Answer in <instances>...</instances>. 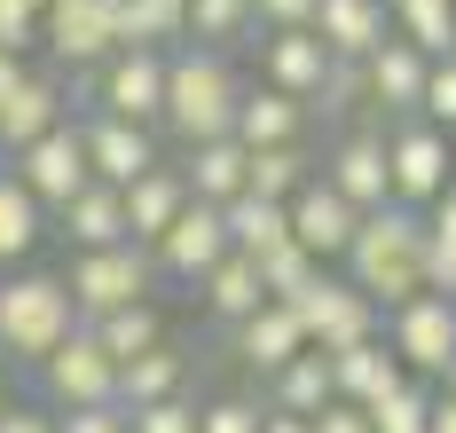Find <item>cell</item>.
<instances>
[{
  "label": "cell",
  "instance_id": "2e32d148",
  "mask_svg": "<svg viewBox=\"0 0 456 433\" xmlns=\"http://www.w3.org/2000/svg\"><path fill=\"white\" fill-rule=\"evenodd\" d=\"M283 221H291V244H307L322 268H330V260L346 252V237H354V221H362V213H354V205H346V197L315 174L299 197H283Z\"/></svg>",
  "mask_w": 456,
  "mask_h": 433
},
{
  "label": "cell",
  "instance_id": "7dc6e473",
  "mask_svg": "<svg viewBox=\"0 0 456 433\" xmlns=\"http://www.w3.org/2000/svg\"><path fill=\"white\" fill-rule=\"evenodd\" d=\"M425 433H456V394L433 386V410H425Z\"/></svg>",
  "mask_w": 456,
  "mask_h": 433
},
{
  "label": "cell",
  "instance_id": "277c9868",
  "mask_svg": "<svg viewBox=\"0 0 456 433\" xmlns=\"http://www.w3.org/2000/svg\"><path fill=\"white\" fill-rule=\"evenodd\" d=\"M378 339L394 347V363L410 379H441L456 355V291H410L402 307L378 315Z\"/></svg>",
  "mask_w": 456,
  "mask_h": 433
},
{
  "label": "cell",
  "instance_id": "4dcf8cb0",
  "mask_svg": "<svg viewBox=\"0 0 456 433\" xmlns=\"http://www.w3.org/2000/svg\"><path fill=\"white\" fill-rule=\"evenodd\" d=\"M47 237V205L16 174H0V268H16V260H32Z\"/></svg>",
  "mask_w": 456,
  "mask_h": 433
},
{
  "label": "cell",
  "instance_id": "f907efd6",
  "mask_svg": "<svg viewBox=\"0 0 456 433\" xmlns=\"http://www.w3.org/2000/svg\"><path fill=\"white\" fill-rule=\"evenodd\" d=\"M0 8H32V16H40V8H47V0H0Z\"/></svg>",
  "mask_w": 456,
  "mask_h": 433
},
{
  "label": "cell",
  "instance_id": "3957f363",
  "mask_svg": "<svg viewBox=\"0 0 456 433\" xmlns=\"http://www.w3.org/2000/svg\"><path fill=\"white\" fill-rule=\"evenodd\" d=\"M71 323H79V307H71L63 276H40V268L0 276V355L8 363H40Z\"/></svg>",
  "mask_w": 456,
  "mask_h": 433
},
{
  "label": "cell",
  "instance_id": "e0dca14e",
  "mask_svg": "<svg viewBox=\"0 0 456 433\" xmlns=\"http://www.w3.org/2000/svg\"><path fill=\"white\" fill-rule=\"evenodd\" d=\"M330 63H338V55L322 48L307 24H283V32H268V40H260V79H268V87H283V95H299V102H315V87L330 79Z\"/></svg>",
  "mask_w": 456,
  "mask_h": 433
},
{
  "label": "cell",
  "instance_id": "d6a6232c",
  "mask_svg": "<svg viewBox=\"0 0 456 433\" xmlns=\"http://www.w3.org/2000/svg\"><path fill=\"white\" fill-rule=\"evenodd\" d=\"M386 24L417 55H449L456 48V0H386Z\"/></svg>",
  "mask_w": 456,
  "mask_h": 433
},
{
  "label": "cell",
  "instance_id": "f6af8a7d",
  "mask_svg": "<svg viewBox=\"0 0 456 433\" xmlns=\"http://www.w3.org/2000/svg\"><path fill=\"white\" fill-rule=\"evenodd\" d=\"M0 433H55V410L47 402H8L0 410Z\"/></svg>",
  "mask_w": 456,
  "mask_h": 433
},
{
  "label": "cell",
  "instance_id": "9a60e30c",
  "mask_svg": "<svg viewBox=\"0 0 456 433\" xmlns=\"http://www.w3.org/2000/svg\"><path fill=\"white\" fill-rule=\"evenodd\" d=\"M63 118H71V87H63L55 71H32V63H24V79L0 95V150L40 143L47 127H63Z\"/></svg>",
  "mask_w": 456,
  "mask_h": 433
},
{
  "label": "cell",
  "instance_id": "f35d334b",
  "mask_svg": "<svg viewBox=\"0 0 456 433\" xmlns=\"http://www.w3.org/2000/svg\"><path fill=\"white\" fill-rule=\"evenodd\" d=\"M307 110H322V118H362V110H370L362 63H330V79L315 87V102H307Z\"/></svg>",
  "mask_w": 456,
  "mask_h": 433
},
{
  "label": "cell",
  "instance_id": "83f0119b",
  "mask_svg": "<svg viewBox=\"0 0 456 433\" xmlns=\"http://www.w3.org/2000/svg\"><path fill=\"white\" fill-rule=\"evenodd\" d=\"M182 182H189V197H205V205H228V197L244 190V143H236V135L189 143V158H182Z\"/></svg>",
  "mask_w": 456,
  "mask_h": 433
},
{
  "label": "cell",
  "instance_id": "8fae6325",
  "mask_svg": "<svg viewBox=\"0 0 456 433\" xmlns=\"http://www.w3.org/2000/svg\"><path fill=\"white\" fill-rule=\"evenodd\" d=\"M8 158H16L8 174H16L24 190L40 197L47 213H55V205H63L71 190H87V182H94V174H87V143H79V118H63V127H47L40 143L8 150Z\"/></svg>",
  "mask_w": 456,
  "mask_h": 433
},
{
  "label": "cell",
  "instance_id": "7c38bea8",
  "mask_svg": "<svg viewBox=\"0 0 456 433\" xmlns=\"http://www.w3.org/2000/svg\"><path fill=\"white\" fill-rule=\"evenodd\" d=\"M228 252V229H221V205H205V197H189L182 213L150 237V268L158 276H174V284H197L213 260Z\"/></svg>",
  "mask_w": 456,
  "mask_h": 433
},
{
  "label": "cell",
  "instance_id": "484cf974",
  "mask_svg": "<svg viewBox=\"0 0 456 433\" xmlns=\"http://www.w3.org/2000/svg\"><path fill=\"white\" fill-rule=\"evenodd\" d=\"M197 299H205V315L213 323H244L268 291H260V268H252V252H221L205 276H197Z\"/></svg>",
  "mask_w": 456,
  "mask_h": 433
},
{
  "label": "cell",
  "instance_id": "5bb4252c",
  "mask_svg": "<svg viewBox=\"0 0 456 433\" xmlns=\"http://www.w3.org/2000/svg\"><path fill=\"white\" fill-rule=\"evenodd\" d=\"M79 143H87V174L94 182H110V190H126L134 174L158 166V127H134V118H79Z\"/></svg>",
  "mask_w": 456,
  "mask_h": 433
},
{
  "label": "cell",
  "instance_id": "836d02e7",
  "mask_svg": "<svg viewBox=\"0 0 456 433\" xmlns=\"http://www.w3.org/2000/svg\"><path fill=\"white\" fill-rule=\"evenodd\" d=\"M189 0H118V48H174Z\"/></svg>",
  "mask_w": 456,
  "mask_h": 433
},
{
  "label": "cell",
  "instance_id": "603a6c76",
  "mask_svg": "<svg viewBox=\"0 0 456 433\" xmlns=\"http://www.w3.org/2000/svg\"><path fill=\"white\" fill-rule=\"evenodd\" d=\"M118 205H126V237H134V244H150V237H158V229H166V221H174V213L189 205L182 166H166V158H158L150 174H134V182L118 190Z\"/></svg>",
  "mask_w": 456,
  "mask_h": 433
},
{
  "label": "cell",
  "instance_id": "f1b7e54d",
  "mask_svg": "<svg viewBox=\"0 0 456 433\" xmlns=\"http://www.w3.org/2000/svg\"><path fill=\"white\" fill-rule=\"evenodd\" d=\"M87 331H94V347H102L110 363H126V355H142V347L174 339L166 315H158V299H126V307H110V315H87Z\"/></svg>",
  "mask_w": 456,
  "mask_h": 433
},
{
  "label": "cell",
  "instance_id": "7a4b0ae2",
  "mask_svg": "<svg viewBox=\"0 0 456 433\" xmlns=\"http://www.w3.org/2000/svg\"><path fill=\"white\" fill-rule=\"evenodd\" d=\"M236 95H244V79H236V63L221 48H166V102H158V127L174 135V143H213L228 135V118H236Z\"/></svg>",
  "mask_w": 456,
  "mask_h": 433
},
{
  "label": "cell",
  "instance_id": "4fadbf2b",
  "mask_svg": "<svg viewBox=\"0 0 456 433\" xmlns=\"http://www.w3.org/2000/svg\"><path fill=\"white\" fill-rule=\"evenodd\" d=\"M315 174L346 197L354 213H370V205H394V190H386V135H378V127H346Z\"/></svg>",
  "mask_w": 456,
  "mask_h": 433
},
{
  "label": "cell",
  "instance_id": "7bdbcfd3",
  "mask_svg": "<svg viewBox=\"0 0 456 433\" xmlns=\"http://www.w3.org/2000/svg\"><path fill=\"white\" fill-rule=\"evenodd\" d=\"M40 48V16L32 8H0V55H32Z\"/></svg>",
  "mask_w": 456,
  "mask_h": 433
},
{
  "label": "cell",
  "instance_id": "ba28073f",
  "mask_svg": "<svg viewBox=\"0 0 456 433\" xmlns=\"http://www.w3.org/2000/svg\"><path fill=\"white\" fill-rule=\"evenodd\" d=\"M283 307L299 315L307 347H322V355H338V347H354V339H378V307H370L346 276H330V268H315V276L291 291Z\"/></svg>",
  "mask_w": 456,
  "mask_h": 433
},
{
  "label": "cell",
  "instance_id": "d590c367",
  "mask_svg": "<svg viewBox=\"0 0 456 433\" xmlns=\"http://www.w3.org/2000/svg\"><path fill=\"white\" fill-rule=\"evenodd\" d=\"M425 410H433V386L425 379H402V386H386L378 402H362L370 433H425Z\"/></svg>",
  "mask_w": 456,
  "mask_h": 433
},
{
  "label": "cell",
  "instance_id": "8992f818",
  "mask_svg": "<svg viewBox=\"0 0 456 433\" xmlns=\"http://www.w3.org/2000/svg\"><path fill=\"white\" fill-rule=\"evenodd\" d=\"M40 394H47V410H94V402H118V363L94 347L87 323H71V331L47 347L40 363Z\"/></svg>",
  "mask_w": 456,
  "mask_h": 433
},
{
  "label": "cell",
  "instance_id": "5b68a950",
  "mask_svg": "<svg viewBox=\"0 0 456 433\" xmlns=\"http://www.w3.org/2000/svg\"><path fill=\"white\" fill-rule=\"evenodd\" d=\"M63 291H71L79 323H87V315H110V307H126V299H150V291H158L150 244H94V252H71Z\"/></svg>",
  "mask_w": 456,
  "mask_h": 433
},
{
  "label": "cell",
  "instance_id": "d6986e66",
  "mask_svg": "<svg viewBox=\"0 0 456 433\" xmlns=\"http://www.w3.org/2000/svg\"><path fill=\"white\" fill-rule=\"evenodd\" d=\"M307 127H315V110H307L299 95H283V87H268V79H260V87H244V95H236V118H228V135H236L244 150L307 143Z\"/></svg>",
  "mask_w": 456,
  "mask_h": 433
},
{
  "label": "cell",
  "instance_id": "681fc988",
  "mask_svg": "<svg viewBox=\"0 0 456 433\" xmlns=\"http://www.w3.org/2000/svg\"><path fill=\"white\" fill-rule=\"evenodd\" d=\"M16 79H24V55H0V95H8Z\"/></svg>",
  "mask_w": 456,
  "mask_h": 433
},
{
  "label": "cell",
  "instance_id": "6da1fadb",
  "mask_svg": "<svg viewBox=\"0 0 456 433\" xmlns=\"http://www.w3.org/2000/svg\"><path fill=\"white\" fill-rule=\"evenodd\" d=\"M338 268L378 315L402 307L410 291H425V213L417 205H370L346 237V252H338Z\"/></svg>",
  "mask_w": 456,
  "mask_h": 433
},
{
  "label": "cell",
  "instance_id": "816d5d0a",
  "mask_svg": "<svg viewBox=\"0 0 456 433\" xmlns=\"http://www.w3.org/2000/svg\"><path fill=\"white\" fill-rule=\"evenodd\" d=\"M441 386H449V394H456V355H449V371H441Z\"/></svg>",
  "mask_w": 456,
  "mask_h": 433
},
{
  "label": "cell",
  "instance_id": "e575fe53",
  "mask_svg": "<svg viewBox=\"0 0 456 433\" xmlns=\"http://www.w3.org/2000/svg\"><path fill=\"white\" fill-rule=\"evenodd\" d=\"M182 40H197V48H236V40H252V0H189V24Z\"/></svg>",
  "mask_w": 456,
  "mask_h": 433
},
{
  "label": "cell",
  "instance_id": "ffe728a7",
  "mask_svg": "<svg viewBox=\"0 0 456 433\" xmlns=\"http://www.w3.org/2000/svg\"><path fill=\"white\" fill-rule=\"evenodd\" d=\"M228 339H236V355H244V371H260V379H275L299 347H307V331H299V315L283 307V299H260L244 323H228Z\"/></svg>",
  "mask_w": 456,
  "mask_h": 433
},
{
  "label": "cell",
  "instance_id": "db71d44e",
  "mask_svg": "<svg viewBox=\"0 0 456 433\" xmlns=\"http://www.w3.org/2000/svg\"><path fill=\"white\" fill-rule=\"evenodd\" d=\"M449 55H456V48H449Z\"/></svg>",
  "mask_w": 456,
  "mask_h": 433
},
{
  "label": "cell",
  "instance_id": "d4e9b609",
  "mask_svg": "<svg viewBox=\"0 0 456 433\" xmlns=\"http://www.w3.org/2000/svg\"><path fill=\"white\" fill-rule=\"evenodd\" d=\"M402 379H410V371L394 363L386 339H354V347L330 355V394H338V402H378L386 386H402Z\"/></svg>",
  "mask_w": 456,
  "mask_h": 433
},
{
  "label": "cell",
  "instance_id": "f546056e",
  "mask_svg": "<svg viewBox=\"0 0 456 433\" xmlns=\"http://www.w3.org/2000/svg\"><path fill=\"white\" fill-rule=\"evenodd\" d=\"M330 402V355L322 347H299L283 371L268 379V410H291V418H315Z\"/></svg>",
  "mask_w": 456,
  "mask_h": 433
},
{
  "label": "cell",
  "instance_id": "74e56055",
  "mask_svg": "<svg viewBox=\"0 0 456 433\" xmlns=\"http://www.w3.org/2000/svg\"><path fill=\"white\" fill-rule=\"evenodd\" d=\"M417 118L456 135V55H433L425 63V87H417Z\"/></svg>",
  "mask_w": 456,
  "mask_h": 433
},
{
  "label": "cell",
  "instance_id": "cb8c5ba5",
  "mask_svg": "<svg viewBox=\"0 0 456 433\" xmlns=\"http://www.w3.org/2000/svg\"><path fill=\"white\" fill-rule=\"evenodd\" d=\"M55 221H63L71 252H94V244H134V237H126V205H118V190H110V182L71 190L63 205H55Z\"/></svg>",
  "mask_w": 456,
  "mask_h": 433
},
{
  "label": "cell",
  "instance_id": "8d00e7d4",
  "mask_svg": "<svg viewBox=\"0 0 456 433\" xmlns=\"http://www.w3.org/2000/svg\"><path fill=\"white\" fill-rule=\"evenodd\" d=\"M252 268H260V291H268V299H291V291L307 284V276H315L322 260L307 252V244H291V237H283V244H268V252H260Z\"/></svg>",
  "mask_w": 456,
  "mask_h": 433
},
{
  "label": "cell",
  "instance_id": "60d3db41",
  "mask_svg": "<svg viewBox=\"0 0 456 433\" xmlns=\"http://www.w3.org/2000/svg\"><path fill=\"white\" fill-rule=\"evenodd\" d=\"M197 433H260V402L221 394V402H205V410H197Z\"/></svg>",
  "mask_w": 456,
  "mask_h": 433
},
{
  "label": "cell",
  "instance_id": "ee69618b",
  "mask_svg": "<svg viewBox=\"0 0 456 433\" xmlns=\"http://www.w3.org/2000/svg\"><path fill=\"white\" fill-rule=\"evenodd\" d=\"M307 433H370V418H362V402H338L330 394L315 418H307Z\"/></svg>",
  "mask_w": 456,
  "mask_h": 433
},
{
  "label": "cell",
  "instance_id": "4316f807",
  "mask_svg": "<svg viewBox=\"0 0 456 433\" xmlns=\"http://www.w3.org/2000/svg\"><path fill=\"white\" fill-rule=\"evenodd\" d=\"M315 143H268V150H244V190L252 197H299L307 182H315Z\"/></svg>",
  "mask_w": 456,
  "mask_h": 433
},
{
  "label": "cell",
  "instance_id": "7402d4cb",
  "mask_svg": "<svg viewBox=\"0 0 456 433\" xmlns=\"http://www.w3.org/2000/svg\"><path fill=\"white\" fill-rule=\"evenodd\" d=\"M189 394V355L182 339H158V347H142L118 363V410H142V402H174Z\"/></svg>",
  "mask_w": 456,
  "mask_h": 433
},
{
  "label": "cell",
  "instance_id": "1f68e13d",
  "mask_svg": "<svg viewBox=\"0 0 456 433\" xmlns=\"http://www.w3.org/2000/svg\"><path fill=\"white\" fill-rule=\"evenodd\" d=\"M221 229H228V252H252V260H260L268 244L291 237L283 205H275V197H252V190H236V197L221 205Z\"/></svg>",
  "mask_w": 456,
  "mask_h": 433
},
{
  "label": "cell",
  "instance_id": "30bf717a",
  "mask_svg": "<svg viewBox=\"0 0 456 433\" xmlns=\"http://www.w3.org/2000/svg\"><path fill=\"white\" fill-rule=\"evenodd\" d=\"M40 48L71 71H94L118 48V0H47L40 8Z\"/></svg>",
  "mask_w": 456,
  "mask_h": 433
},
{
  "label": "cell",
  "instance_id": "9c48e42d",
  "mask_svg": "<svg viewBox=\"0 0 456 433\" xmlns=\"http://www.w3.org/2000/svg\"><path fill=\"white\" fill-rule=\"evenodd\" d=\"M158 102H166V48H110L94 63V110L102 118L158 127Z\"/></svg>",
  "mask_w": 456,
  "mask_h": 433
},
{
  "label": "cell",
  "instance_id": "52a82bcc",
  "mask_svg": "<svg viewBox=\"0 0 456 433\" xmlns=\"http://www.w3.org/2000/svg\"><path fill=\"white\" fill-rule=\"evenodd\" d=\"M456 182V150L441 127H425V118H402V127H386V190L394 205H433V197Z\"/></svg>",
  "mask_w": 456,
  "mask_h": 433
},
{
  "label": "cell",
  "instance_id": "bcb514c9",
  "mask_svg": "<svg viewBox=\"0 0 456 433\" xmlns=\"http://www.w3.org/2000/svg\"><path fill=\"white\" fill-rule=\"evenodd\" d=\"M315 16V0H252V24H268V32H283V24H307Z\"/></svg>",
  "mask_w": 456,
  "mask_h": 433
},
{
  "label": "cell",
  "instance_id": "c3c4849f",
  "mask_svg": "<svg viewBox=\"0 0 456 433\" xmlns=\"http://www.w3.org/2000/svg\"><path fill=\"white\" fill-rule=\"evenodd\" d=\"M260 433H307V418H291V410H260Z\"/></svg>",
  "mask_w": 456,
  "mask_h": 433
},
{
  "label": "cell",
  "instance_id": "b9f144b4",
  "mask_svg": "<svg viewBox=\"0 0 456 433\" xmlns=\"http://www.w3.org/2000/svg\"><path fill=\"white\" fill-rule=\"evenodd\" d=\"M55 433H126L118 402H94V410H55Z\"/></svg>",
  "mask_w": 456,
  "mask_h": 433
},
{
  "label": "cell",
  "instance_id": "ab89813d",
  "mask_svg": "<svg viewBox=\"0 0 456 433\" xmlns=\"http://www.w3.org/2000/svg\"><path fill=\"white\" fill-rule=\"evenodd\" d=\"M126 433H197V402H189V394L142 402V410H126Z\"/></svg>",
  "mask_w": 456,
  "mask_h": 433
},
{
  "label": "cell",
  "instance_id": "f5cc1de1",
  "mask_svg": "<svg viewBox=\"0 0 456 433\" xmlns=\"http://www.w3.org/2000/svg\"><path fill=\"white\" fill-rule=\"evenodd\" d=\"M8 402H16V394H8V379H0V410H8Z\"/></svg>",
  "mask_w": 456,
  "mask_h": 433
},
{
  "label": "cell",
  "instance_id": "ac0fdd59",
  "mask_svg": "<svg viewBox=\"0 0 456 433\" xmlns=\"http://www.w3.org/2000/svg\"><path fill=\"white\" fill-rule=\"evenodd\" d=\"M425 63H433V55H417L402 32H386V40L362 55L370 110H386V118H417V87H425Z\"/></svg>",
  "mask_w": 456,
  "mask_h": 433
},
{
  "label": "cell",
  "instance_id": "44dd1931",
  "mask_svg": "<svg viewBox=\"0 0 456 433\" xmlns=\"http://www.w3.org/2000/svg\"><path fill=\"white\" fill-rule=\"evenodd\" d=\"M307 32H315L322 48L338 55V63H362L394 24H386V0H315V16H307Z\"/></svg>",
  "mask_w": 456,
  "mask_h": 433
}]
</instances>
